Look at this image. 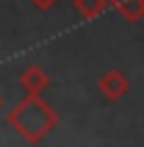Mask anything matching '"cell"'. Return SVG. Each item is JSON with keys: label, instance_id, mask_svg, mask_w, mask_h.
<instances>
[{"label": "cell", "instance_id": "1", "mask_svg": "<svg viewBox=\"0 0 144 147\" xmlns=\"http://www.w3.org/2000/svg\"><path fill=\"white\" fill-rule=\"evenodd\" d=\"M8 125L14 128V133L28 144H39L53 128L58 125V111L50 103L39 97V94H25L11 111H8Z\"/></svg>", "mask_w": 144, "mask_h": 147}, {"label": "cell", "instance_id": "2", "mask_svg": "<svg viewBox=\"0 0 144 147\" xmlns=\"http://www.w3.org/2000/svg\"><path fill=\"white\" fill-rule=\"evenodd\" d=\"M97 89H100V94L105 100H122L130 92V81H128V75L122 72V69H108V72L100 75Z\"/></svg>", "mask_w": 144, "mask_h": 147}, {"label": "cell", "instance_id": "3", "mask_svg": "<svg viewBox=\"0 0 144 147\" xmlns=\"http://www.w3.org/2000/svg\"><path fill=\"white\" fill-rule=\"evenodd\" d=\"M47 83H50V75L44 72L39 64H28L22 72H20V86L25 89V94H42Z\"/></svg>", "mask_w": 144, "mask_h": 147}, {"label": "cell", "instance_id": "4", "mask_svg": "<svg viewBox=\"0 0 144 147\" xmlns=\"http://www.w3.org/2000/svg\"><path fill=\"white\" fill-rule=\"evenodd\" d=\"M116 11H119L128 22H139L144 17V8H141V0H108Z\"/></svg>", "mask_w": 144, "mask_h": 147}, {"label": "cell", "instance_id": "5", "mask_svg": "<svg viewBox=\"0 0 144 147\" xmlns=\"http://www.w3.org/2000/svg\"><path fill=\"white\" fill-rule=\"evenodd\" d=\"M108 6H111L108 0H75V11H78L83 20H97Z\"/></svg>", "mask_w": 144, "mask_h": 147}, {"label": "cell", "instance_id": "6", "mask_svg": "<svg viewBox=\"0 0 144 147\" xmlns=\"http://www.w3.org/2000/svg\"><path fill=\"white\" fill-rule=\"evenodd\" d=\"M31 3L39 8V11H47V8H53V6H56L58 0H31Z\"/></svg>", "mask_w": 144, "mask_h": 147}, {"label": "cell", "instance_id": "7", "mask_svg": "<svg viewBox=\"0 0 144 147\" xmlns=\"http://www.w3.org/2000/svg\"><path fill=\"white\" fill-rule=\"evenodd\" d=\"M141 8H144V0H141Z\"/></svg>", "mask_w": 144, "mask_h": 147}, {"label": "cell", "instance_id": "8", "mask_svg": "<svg viewBox=\"0 0 144 147\" xmlns=\"http://www.w3.org/2000/svg\"><path fill=\"white\" fill-rule=\"evenodd\" d=\"M0 103H3V100H0Z\"/></svg>", "mask_w": 144, "mask_h": 147}]
</instances>
